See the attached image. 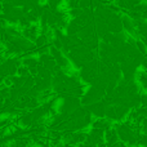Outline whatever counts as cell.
Returning a JSON list of instances; mask_svg holds the SVG:
<instances>
[{
	"mask_svg": "<svg viewBox=\"0 0 147 147\" xmlns=\"http://www.w3.org/2000/svg\"><path fill=\"white\" fill-rule=\"evenodd\" d=\"M105 141L107 145H115L116 142H119V134H117L116 128H111L105 133Z\"/></svg>",
	"mask_w": 147,
	"mask_h": 147,
	"instance_id": "obj_1",
	"label": "cell"
},
{
	"mask_svg": "<svg viewBox=\"0 0 147 147\" xmlns=\"http://www.w3.org/2000/svg\"><path fill=\"white\" fill-rule=\"evenodd\" d=\"M22 65L25 67H27L28 70H32V69H38V66L40 65V62L35 58V57H25L22 59Z\"/></svg>",
	"mask_w": 147,
	"mask_h": 147,
	"instance_id": "obj_2",
	"label": "cell"
},
{
	"mask_svg": "<svg viewBox=\"0 0 147 147\" xmlns=\"http://www.w3.org/2000/svg\"><path fill=\"white\" fill-rule=\"evenodd\" d=\"M106 119L110 120V121H112V120H115L116 121V107L115 106H109L106 110Z\"/></svg>",
	"mask_w": 147,
	"mask_h": 147,
	"instance_id": "obj_3",
	"label": "cell"
},
{
	"mask_svg": "<svg viewBox=\"0 0 147 147\" xmlns=\"http://www.w3.org/2000/svg\"><path fill=\"white\" fill-rule=\"evenodd\" d=\"M141 101H142V107H147V93L141 94Z\"/></svg>",
	"mask_w": 147,
	"mask_h": 147,
	"instance_id": "obj_4",
	"label": "cell"
}]
</instances>
